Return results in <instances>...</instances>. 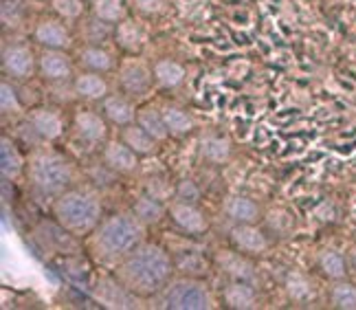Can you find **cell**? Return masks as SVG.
<instances>
[{
    "label": "cell",
    "mask_w": 356,
    "mask_h": 310,
    "mask_svg": "<svg viewBox=\"0 0 356 310\" xmlns=\"http://www.w3.org/2000/svg\"><path fill=\"white\" fill-rule=\"evenodd\" d=\"M53 215L68 234L86 236L102 222V203L88 190H66L53 203Z\"/></svg>",
    "instance_id": "obj_3"
},
{
    "label": "cell",
    "mask_w": 356,
    "mask_h": 310,
    "mask_svg": "<svg viewBox=\"0 0 356 310\" xmlns=\"http://www.w3.org/2000/svg\"><path fill=\"white\" fill-rule=\"evenodd\" d=\"M38 71L47 82H64L73 75V62L62 49H44L38 60Z\"/></svg>",
    "instance_id": "obj_9"
},
{
    "label": "cell",
    "mask_w": 356,
    "mask_h": 310,
    "mask_svg": "<svg viewBox=\"0 0 356 310\" xmlns=\"http://www.w3.org/2000/svg\"><path fill=\"white\" fill-rule=\"evenodd\" d=\"M26 128H29V132L38 141H56L64 132V121L56 111L38 108V111H31L29 117H26Z\"/></svg>",
    "instance_id": "obj_7"
},
{
    "label": "cell",
    "mask_w": 356,
    "mask_h": 310,
    "mask_svg": "<svg viewBox=\"0 0 356 310\" xmlns=\"http://www.w3.org/2000/svg\"><path fill=\"white\" fill-rule=\"evenodd\" d=\"M174 196H176V200H183V203H194L196 205L198 200H200V190H198V185L194 181L185 179V181H181V183L176 185Z\"/></svg>",
    "instance_id": "obj_36"
},
{
    "label": "cell",
    "mask_w": 356,
    "mask_h": 310,
    "mask_svg": "<svg viewBox=\"0 0 356 310\" xmlns=\"http://www.w3.org/2000/svg\"><path fill=\"white\" fill-rule=\"evenodd\" d=\"M231 245L246 255H262L268 249V238L255 225H234L229 231Z\"/></svg>",
    "instance_id": "obj_10"
},
{
    "label": "cell",
    "mask_w": 356,
    "mask_h": 310,
    "mask_svg": "<svg viewBox=\"0 0 356 310\" xmlns=\"http://www.w3.org/2000/svg\"><path fill=\"white\" fill-rule=\"evenodd\" d=\"M102 113L104 117L111 121L115 126H128V124H134L136 121V111L134 106L121 95H108L102 104Z\"/></svg>",
    "instance_id": "obj_18"
},
{
    "label": "cell",
    "mask_w": 356,
    "mask_h": 310,
    "mask_svg": "<svg viewBox=\"0 0 356 310\" xmlns=\"http://www.w3.org/2000/svg\"><path fill=\"white\" fill-rule=\"evenodd\" d=\"M79 66L84 71H92V73H108L113 71V56L106 49H102L99 44H86L79 51Z\"/></svg>",
    "instance_id": "obj_22"
},
{
    "label": "cell",
    "mask_w": 356,
    "mask_h": 310,
    "mask_svg": "<svg viewBox=\"0 0 356 310\" xmlns=\"http://www.w3.org/2000/svg\"><path fill=\"white\" fill-rule=\"evenodd\" d=\"M348 264H350V268L356 273V249H352L350 251V255H348Z\"/></svg>",
    "instance_id": "obj_40"
},
{
    "label": "cell",
    "mask_w": 356,
    "mask_h": 310,
    "mask_svg": "<svg viewBox=\"0 0 356 310\" xmlns=\"http://www.w3.org/2000/svg\"><path fill=\"white\" fill-rule=\"evenodd\" d=\"M119 84L126 95L143 97L154 84V73L141 62H128V64H123V69L119 73Z\"/></svg>",
    "instance_id": "obj_8"
},
{
    "label": "cell",
    "mask_w": 356,
    "mask_h": 310,
    "mask_svg": "<svg viewBox=\"0 0 356 310\" xmlns=\"http://www.w3.org/2000/svg\"><path fill=\"white\" fill-rule=\"evenodd\" d=\"M161 300L172 310H209L213 308V297L209 288L198 279H176L163 288Z\"/></svg>",
    "instance_id": "obj_5"
},
{
    "label": "cell",
    "mask_w": 356,
    "mask_h": 310,
    "mask_svg": "<svg viewBox=\"0 0 356 310\" xmlns=\"http://www.w3.org/2000/svg\"><path fill=\"white\" fill-rule=\"evenodd\" d=\"M132 213L139 218L143 225H156L163 213H165V207L161 205V200L152 194H143L134 200V207H132Z\"/></svg>",
    "instance_id": "obj_26"
},
{
    "label": "cell",
    "mask_w": 356,
    "mask_h": 310,
    "mask_svg": "<svg viewBox=\"0 0 356 310\" xmlns=\"http://www.w3.org/2000/svg\"><path fill=\"white\" fill-rule=\"evenodd\" d=\"M75 132L86 143H99L108 134L106 117L92 113V111H79L75 115Z\"/></svg>",
    "instance_id": "obj_17"
},
{
    "label": "cell",
    "mask_w": 356,
    "mask_h": 310,
    "mask_svg": "<svg viewBox=\"0 0 356 310\" xmlns=\"http://www.w3.org/2000/svg\"><path fill=\"white\" fill-rule=\"evenodd\" d=\"M218 268L229 275L231 279H236V282H249V284H253L255 282V266L253 262L246 258V253L242 251H222V253H218Z\"/></svg>",
    "instance_id": "obj_12"
},
{
    "label": "cell",
    "mask_w": 356,
    "mask_h": 310,
    "mask_svg": "<svg viewBox=\"0 0 356 310\" xmlns=\"http://www.w3.org/2000/svg\"><path fill=\"white\" fill-rule=\"evenodd\" d=\"M84 3L86 0H51L53 11L64 20H79L84 16V9H86Z\"/></svg>",
    "instance_id": "obj_34"
},
{
    "label": "cell",
    "mask_w": 356,
    "mask_h": 310,
    "mask_svg": "<svg viewBox=\"0 0 356 310\" xmlns=\"http://www.w3.org/2000/svg\"><path fill=\"white\" fill-rule=\"evenodd\" d=\"M24 161L18 152V147L9 137H3L0 141V170H3V179H16L22 172Z\"/></svg>",
    "instance_id": "obj_25"
},
{
    "label": "cell",
    "mask_w": 356,
    "mask_h": 310,
    "mask_svg": "<svg viewBox=\"0 0 356 310\" xmlns=\"http://www.w3.org/2000/svg\"><path fill=\"white\" fill-rule=\"evenodd\" d=\"M73 90L77 97L86 99V101H104L108 97V82L104 79L102 73L84 71L75 77Z\"/></svg>",
    "instance_id": "obj_16"
},
{
    "label": "cell",
    "mask_w": 356,
    "mask_h": 310,
    "mask_svg": "<svg viewBox=\"0 0 356 310\" xmlns=\"http://www.w3.org/2000/svg\"><path fill=\"white\" fill-rule=\"evenodd\" d=\"M136 124L141 128H145L156 141L168 139V126H165V119H163V113L156 111V108H143V111L136 113Z\"/></svg>",
    "instance_id": "obj_28"
},
{
    "label": "cell",
    "mask_w": 356,
    "mask_h": 310,
    "mask_svg": "<svg viewBox=\"0 0 356 310\" xmlns=\"http://www.w3.org/2000/svg\"><path fill=\"white\" fill-rule=\"evenodd\" d=\"M0 108H3L5 115H16L22 111V104L18 99V92L13 88V84H9L7 79L0 84Z\"/></svg>",
    "instance_id": "obj_35"
},
{
    "label": "cell",
    "mask_w": 356,
    "mask_h": 310,
    "mask_svg": "<svg viewBox=\"0 0 356 310\" xmlns=\"http://www.w3.org/2000/svg\"><path fill=\"white\" fill-rule=\"evenodd\" d=\"M170 218L178 229H183L185 234H202L207 231V218L194 203H183V200H174L170 207Z\"/></svg>",
    "instance_id": "obj_13"
},
{
    "label": "cell",
    "mask_w": 356,
    "mask_h": 310,
    "mask_svg": "<svg viewBox=\"0 0 356 310\" xmlns=\"http://www.w3.org/2000/svg\"><path fill=\"white\" fill-rule=\"evenodd\" d=\"M104 165L117 174H132L139 168V154L128 143L111 141L104 147Z\"/></svg>",
    "instance_id": "obj_14"
},
{
    "label": "cell",
    "mask_w": 356,
    "mask_h": 310,
    "mask_svg": "<svg viewBox=\"0 0 356 310\" xmlns=\"http://www.w3.org/2000/svg\"><path fill=\"white\" fill-rule=\"evenodd\" d=\"M121 141L123 143H128L132 150L139 154V156H147V154H154L156 152V139L149 134L145 128H141L139 124H128V126H123L121 130Z\"/></svg>",
    "instance_id": "obj_19"
},
{
    "label": "cell",
    "mask_w": 356,
    "mask_h": 310,
    "mask_svg": "<svg viewBox=\"0 0 356 310\" xmlns=\"http://www.w3.org/2000/svg\"><path fill=\"white\" fill-rule=\"evenodd\" d=\"M35 56L26 44H11L3 49V71L13 79H29L35 73Z\"/></svg>",
    "instance_id": "obj_6"
},
{
    "label": "cell",
    "mask_w": 356,
    "mask_h": 310,
    "mask_svg": "<svg viewBox=\"0 0 356 310\" xmlns=\"http://www.w3.org/2000/svg\"><path fill=\"white\" fill-rule=\"evenodd\" d=\"M132 5L143 16H156L165 9V0H132Z\"/></svg>",
    "instance_id": "obj_38"
},
{
    "label": "cell",
    "mask_w": 356,
    "mask_h": 310,
    "mask_svg": "<svg viewBox=\"0 0 356 310\" xmlns=\"http://www.w3.org/2000/svg\"><path fill=\"white\" fill-rule=\"evenodd\" d=\"M174 268L172 258L161 247L139 245L119 262L115 277L130 295L152 297L172 282Z\"/></svg>",
    "instance_id": "obj_1"
},
{
    "label": "cell",
    "mask_w": 356,
    "mask_h": 310,
    "mask_svg": "<svg viewBox=\"0 0 356 310\" xmlns=\"http://www.w3.org/2000/svg\"><path fill=\"white\" fill-rule=\"evenodd\" d=\"M286 293H289V297L293 302L304 304L312 297L314 288H312V282L304 273H291L286 277Z\"/></svg>",
    "instance_id": "obj_32"
},
{
    "label": "cell",
    "mask_w": 356,
    "mask_h": 310,
    "mask_svg": "<svg viewBox=\"0 0 356 310\" xmlns=\"http://www.w3.org/2000/svg\"><path fill=\"white\" fill-rule=\"evenodd\" d=\"M330 306L339 310H356V286L346 279H339L330 288Z\"/></svg>",
    "instance_id": "obj_31"
},
{
    "label": "cell",
    "mask_w": 356,
    "mask_h": 310,
    "mask_svg": "<svg viewBox=\"0 0 356 310\" xmlns=\"http://www.w3.org/2000/svg\"><path fill=\"white\" fill-rule=\"evenodd\" d=\"M86 42L88 44H102L104 40H108L111 35H115V24H108L104 20H99L97 16H92L90 22H86Z\"/></svg>",
    "instance_id": "obj_33"
},
{
    "label": "cell",
    "mask_w": 356,
    "mask_h": 310,
    "mask_svg": "<svg viewBox=\"0 0 356 310\" xmlns=\"http://www.w3.org/2000/svg\"><path fill=\"white\" fill-rule=\"evenodd\" d=\"M33 40L42 47V49H62L66 51L73 44L71 33H68L66 26L56 20V18H42L33 29Z\"/></svg>",
    "instance_id": "obj_11"
},
{
    "label": "cell",
    "mask_w": 356,
    "mask_h": 310,
    "mask_svg": "<svg viewBox=\"0 0 356 310\" xmlns=\"http://www.w3.org/2000/svg\"><path fill=\"white\" fill-rule=\"evenodd\" d=\"M31 185L42 196H60L73 185V168L71 163L56 152H40L29 163Z\"/></svg>",
    "instance_id": "obj_4"
},
{
    "label": "cell",
    "mask_w": 356,
    "mask_h": 310,
    "mask_svg": "<svg viewBox=\"0 0 356 310\" xmlns=\"http://www.w3.org/2000/svg\"><path fill=\"white\" fill-rule=\"evenodd\" d=\"M152 73H154V82L161 88H176L185 79V69L176 60H159Z\"/></svg>",
    "instance_id": "obj_24"
},
{
    "label": "cell",
    "mask_w": 356,
    "mask_h": 310,
    "mask_svg": "<svg viewBox=\"0 0 356 310\" xmlns=\"http://www.w3.org/2000/svg\"><path fill=\"white\" fill-rule=\"evenodd\" d=\"M20 22V5L16 0H3V24L13 26Z\"/></svg>",
    "instance_id": "obj_39"
},
{
    "label": "cell",
    "mask_w": 356,
    "mask_h": 310,
    "mask_svg": "<svg viewBox=\"0 0 356 310\" xmlns=\"http://www.w3.org/2000/svg\"><path fill=\"white\" fill-rule=\"evenodd\" d=\"M178 271L187 273L189 277L202 275V273H207V262H204L202 258H198V255H187V258H183L181 262H178Z\"/></svg>",
    "instance_id": "obj_37"
},
{
    "label": "cell",
    "mask_w": 356,
    "mask_h": 310,
    "mask_svg": "<svg viewBox=\"0 0 356 310\" xmlns=\"http://www.w3.org/2000/svg\"><path fill=\"white\" fill-rule=\"evenodd\" d=\"M113 38H115V42L128 53H136L145 42V33L141 29V24L130 20V18H123L119 24H115V35Z\"/></svg>",
    "instance_id": "obj_20"
},
{
    "label": "cell",
    "mask_w": 356,
    "mask_h": 310,
    "mask_svg": "<svg viewBox=\"0 0 356 310\" xmlns=\"http://www.w3.org/2000/svg\"><path fill=\"white\" fill-rule=\"evenodd\" d=\"M163 119H165V126L170 130V134H174V137H185V134L194 132L196 124L194 119H191V115H187L185 111H181V108L176 106H168L163 108Z\"/></svg>",
    "instance_id": "obj_27"
},
{
    "label": "cell",
    "mask_w": 356,
    "mask_h": 310,
    "mask_svg": "<svg viewBox=\"0 0 356 310\" xmlns=\"http://www.w3.org/2000/svg\"><path fill=\"white\" fill-rule=\"evenodd\" d=\"M225 304L227 308L234 310H251L257 306V295L255 288L249 282H231V284L225 288Z\"/></svg>",
    "instance_id": "obj_21"
},
{
    "label": "cell",
    "mask_w": 356,
    "mask_h": 310,
    "mask_svg": "<svg viewBox=\"0 0 356 310\" xmlns=\"http://www.w3.org/2000/svg\"><path fill=\"white\" fill-rule=\"evenodd\" d=\"M225 213L234 225H255L262 218V209L246 196H231L225 203Z\"/></svg>",
    "instance_id": "obj_15"
},
{
    "label": "cell",
    "mask_w": 356,
    "mask_h": 310,
    "mask_svg": "<svg viewBox=\"0 0 356 310\" xmlns=\"http://www.w3.org/2000/svg\"><path fill=\"white\" fill-rule=\"evenodd\" d=\"M319 271L327 277V279H346L348 277V271H350V264H348V258L343 253H339V251H332V249H327V251H321L319 253Z\"/></svg>",
    "instance_id": "obj_23"
},
{
    "label": "cell",
    "mask_w": 356,
    "mask_h": 310,
    "mask_svg": "<svg viewBox=\"0 0 356 310\" xmlns=\"http://www.w3.org/2000/svg\"><path fill=\"white\" fill-rule=\"evenodd\" d=\"M200 154L207 163L222 165L231 156V143L229 139H222V137H207L200 145Z\"/></svg>",
    "instance_id": "obj_29"
},
{
    "label": "cell",
    "mask_w": 356,
    "mask_h": 310,
    "mask_svg": "<svg viewBox=\"0 0 356 310\" xmlns=\"http://www.w3.org/2000/svg\"><path fill=\"white\" fill-rule=\"evenodd\" d=\"M92 16L108 24H119L126 18V5H123V0H95Z\"/></svg>",
    "instance_id": "obj_30"
},
{
    "label": "cell",
    "mask_w": 356,
    "mask_h": 310,
    "mask_svg": "<svg viewBox=\"0 0 356 310\" xmlns=\"http://www.w3.org/2000/svg\"><path fill=\"white\" fill-rule=\"evenodd\" d=\"M145 225L134 213H115L97 225L90 238L92 255L102 262H121L143 245Z\"/></svg>",
    "instance_id": "obj_2"
}]
</instances>
